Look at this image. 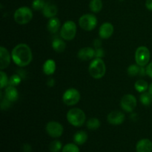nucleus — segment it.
<instances>
[{
	"mask_svg": "<svg viewBox=\"0 0 152 152\" xmlns=\"http://www.w3.org/2000/svg\"><path fill=\"white\" fill-rule=\"evenodd\" d=\"M77 25L74 21H66L60 29V37L66 41L73 40L77 34Z\"/></svg>",
	"mask_w": 152,
	"mask_h": 152,
	"instance_id": "39448f33",
	"label": "nucleus"
},
{
	"mask_svg": "<svg viewBox=\"0 0 152 152\" xmlns=\"http://www.w3.org/2000/svg\"><path fill=\"white\" fill-rule=\"evenodd\" d=\"M120 1H123V0H120Z\"/></svg>",
	"mask_w": 152,
	"mask_h": 152,
	"instance_id": "a19ab883",
	"label": "nucleus"
},
{
	"mask_svg": "<svg viewBox=\"0 0 152 152\" xmlns=\"http://www.w3.org/2000/svg\"><path fill=\"white\" fill-rule=\"evenodd\" d=\"M140 71V66L138 65H129L127 69V73L130 77H135L139 75Z\"/></svg>",
	"mask_w": 152,
	"mask_h": 152,
	"instance_id": "bb28decb",
	"label": "nucleus"
},
{
	"mask_svg": "<svg viewBox=\"0 0 152 152\" xmlns=\"http://www.w3.org/2000/svg\"><path fill=\"white\" fill-rule=\"evenodd\" d=\"M22 78L18 74H15L13 75H12L11 77L9 78V83H8V86H15L16 87L17 86H19V84L22 82Z\"/></svg>",
	"mask_w": 152,
	"mask_h": 152,
	"instance_id": "cd10ccee",
	"label": "nucleus"
},
{
	"mask_svg": "<svg viewBox=\"0 0 152 152\" xmlns=\"http://www.w3.org/2000/svg\"><path fill=\"white\" fill-rule=\"evenodd\" d=\"M89 8L93 13H99L102 8V0H91L89 3Z\"/></svg>",
	"mask_w": 152,
	"mask_h": 152,
	"instance_id": "4be33fe9",
	"label": "nucleus"
},
{
	"mask_svg": "<svg viewBox=\"0 0 152 152\" xmlns=\"http://www.w3.org/2000/svg\"><path fill=\"white\" fill-rule=\"evenodd\" d=\"M148 91H149L150 94L152 95V83L149 85V87H148Z\"/></svg>",
	"mask_w": 152,
	"mask_h": 152,
	"instance_id": "ea45409f",
	"label": "nucleus"
},
{
	"mask_svg": "<svg viewBox=\"0 0 152 152\" xmlns=\"http://www.w3.org/2000/svg\"><path fill=\"white\" fill-rule=\"evenodd\" d=\"M4 96L11 102L17 100L18 97H19V94H18V91L16 88L15 86H7L4 88Z\"/></svg>",
	"mask_w": 152,
	"mask_h": 152,
	"instance_id": "dca6fc26",
	"label": "nucleus"
},
{
	"mask_svg": "<svg viewBox=\"0 0 152 152\" xmlns=\"http://www.w3.org/2000/svg\"><path fill=\"white\" fill-rule=\"evenodd\" d=\"M106 72V66L102 58H95L90 63L88 67V73L94 79L99 80L105 76Z\"/></svg>",
	"mask_w": 152,
	"mask_h": 152,
	"instance_id": "f03ea898",
	"label": "nucleus"
},
{
	"mask_svg": "<svg viewBox=\"0 0 152 152\" xmlns=\"http://www.w3.org/2000/svg\"><path fill=\"white\" fill-rule=\"evenodd\" d=\"M146 74L152 79V62L148 63L146 67Z\"/></svg>",
	"mask_w": 152,
	"mask_h": 152,
	"instance_id": "72a5a7b5",
	"label": "nucleus"
},
{
	"mask_svg": "<svg viewBox=\"0 0 152 152\" xmlns=\"http://www.w3.org/2000/svg\"><path fill=\"white\" fill-rule=\"evenodd\" d=\"M145 7L148 10L152 11V0H146L145 1Z\"/></svg>",
	"mask_w": 152,
	"mask_h": 152,
	"instance_id": "4c0bfd02",
	"label": "nucleus"
},
{
	"mask_svg": "<svg viewBox=\"0 0 152 152\" xmlns=\"http://www.w3.org/2000/svg\"><path fill=\"white\" fill-rule=\"evenodd\" d=\"M60 20L56 17L50 18L47 24V29L50 34H55L59 31L60 28Z\"/></svg>",
	"mask_w": 152,
	"mask_h": 152,
	"instance_id": "a211bd4d",
	"label": "nucleus"
},
{
	"mask_svg": "<svg viewBox=\"0 0 152 152\" xmlns=\"http://www.w3.org/2000/svg\"><path fill=\"white\" fill-rule=\"evenodd\" d=\"M52 48L57 53H62L66 48V44L63 39L56 38L52 42Z\"/></svg>",
	"mask_w": 152,
	"mask_h": 152,
	"instance_id": "412c9836",
	"label": "nucleus"
},
{
	"mask_svg": "<svg viewBox=\"0 0 152 152\" xmlns=\"http://www.w3.org/2000/svg\"><path fill=\"white\" fill-rule=\"evenodd\" d=\"M114 28L110 22H104L101 25L99 29V37L102 39H107L113 35Z\"/></svg>",
	"mask_w": 152,
	"mask_h": 152,
	"instance_id": "f8f14e48",
	"label": "nucleus"
},
{
	"mask_svg": "<svg viewBox=\"0 0 152 152\" xmlns=\"http://www.w3.org/2000/svg\"><path fill=\"white\" fill-rule=\"evenodd\" d=\"M140 101L143 105L148 106L152 102V95L149 91H145L143 93H141L140 96Z\"/></svg>",
	"mask_w": 152,
	"mask_h": 152,
	"instance_id": "b1692460",
	"label": "nucleus"
},
{
	"mask_svg": "<svg viewBox=\"0 0 152 152\" xmlns=\"http://www.w3.org/2000/svg\"><path fill=\"white\" fill-rule=\"evenodd\" d=\"M9 78L7 77V74L1 70L0 71V85H1V89L4 88L8 86Z\"/></svg>",
	"mask_w": 152,
	"mask_h": 152,
	"instance_id": "c85d7f7f",
	"label": "nucleus"
},
{
	"mask_svg": "<svg viewBox=\"0 0 152 152\" xmlns=\"http://www.w3.org/2000/svg\"><path fill=\"white\" fill-rule=\"evenodd\" d=\"M150 51L145 46H140L135 51L134 58L137 65L141 67L146 66L150 61Z\"/></svg>",
	"mask_w": 152,
	"mask_h": 152,
	"instance_id": "423d86ee",
	"label": "nucleus"
},
{
	"mask_svg": "<svg viewBox=\"0 0 152 152\" xmlns=\"http://www.w3.org/2000/svg\"><path fill=\"white\" fill-rule=\"evenodd\" d=\"M93 45L94 46V48H101V45H102V41H101V39H96L94 40Z\"/></svg>",
	"mask_w": 152,
	"mask_h": 152,
	"instance_id": "f704fd0d",
	"label": "nucleus"
},
{
	"mask_svg": "<svg viewBox=\"0 0 152 152\" xmlns=\"http://www.w3.org/2000/svg\"><path fill=\"white\" fill-rule=\"evenodd\" d=\"M137 105V101L134 95L128 94L124 95L120 100V106L124 111L130 113L134 111Z\"/></svg>",
	"mask_w": 152,
	"mask_h": 152,
	"instance_id": "1a4fd4ad",
	"label": "nucleus"
},
{
	"mask_svg": "<svg viewBox=\"0 0 152 152\" xmlns=\"http://www.w3.org/2000/svg\"><path fill=\"white\" fill-rule=\"evenodd\" d=\"M62 144L59 140H53L49 145V150L50 152H59L62 149Z\"/></svg>",
	"mask_w": 152,
	"mask_h": 152,
	"instance_id": "a878e982",
	"label": "nucleus"
},
{
	"mask_svg": "<svg viewBox=\"0 0 152 152\" xmlns=\"http://www.w3.org/2000/svg\"><path fill=\"white\" fill-rule=\"evenodd\" d=\"M11 55L10 54L7 49L1 46L0 47V69L4 70L7 68L10 64L11 61Z\"/></svg>",
	"mask_w": 152,
	"mask_h": 152,
	"instance_id": "ddd939ff",
	"label": "nucleus"
},
{
	"mask_svg": "<svg viewBox=\"0 0 152 152\" xmlns=\"http://www.w3.org/2000/svg\"><path fill=\"white\" fill-rule=\"evenodd\" d=\"M86 115L84 111L78 108H73L67 113V120L74 127H81L86 123Z\"/></svg>",
	"mask_w": 152,
	"mask_h": 152,
	"instance_id": "7ed1b4c3",
	"label": "nucleus"
},
{
	"mask_svg": "<svg viewBox=\"0 0 152 152\" xmlns=\"http://www.w3.org/2000/svg\"><path fill=\"white\" fill-rule=\"evenodd\" d=\"M105 56V51L102 48H98L95 50V58H102Z\"/></svg>",
	"mask_w": 152,
	"mask_h": 152,
	"instance_id": "473e14b6",
	"label": "nucleus"
},
{
	"mask_svg": "<svg viewBox=\"0 0 152 152\" xmlns=\"http://www.w3.org/2000/svg\"><path fill=\"white\" fill-rule=\"evenodd\" d=\"M79 25L82 29L86 31H93L97 25V19L94 14L86 13L80 16Z\"/></svg>",
	"mask_w": 152,
	"mask_h": 152,
	"instance_id": "0eeeda50",
	"label": "nucleus"
},
{
	"mask_svg": "<svg viewBox=\"0 0 152 152\" xmlns=\"http://www.w3.org/2000/svg\"><path fill=\"white\" fill-rule=\"evenodd\" d=\"M16 74H19V75L20 76V77H22V79L25 78V77H26V76H27L26 71H24L23 69H19V70H18V71H16Z\"/></svg>",
	"mask_w": 152,
	"mask_h": 152,
	"instance_id": "c9c22d12",
	"label": "nucleus"
},
{
	"mask_svg": "<svg viewBox=\"0 0 152 152\" xmlns=\"http://www.w3.org/2000/svg\"><path fill=\"white\" fill-rule=\"evenodd\" d=\"M125 114L122 111H113L107 117V120L108 123L113 126H119L123 123L125 121Z\"/></svg>",
	"mask_w": 152,
	"mask_h": 152,
	"instance_id": "9b49d317",
	"label": "nucleus"
},
{
	"mask_svg": "<svg viewBox=\"0 0 152 152\" xmlns=\"http://www.w3.org/2000/svg\"><path fill=\"white\" fill-rule=\"evenodd\" d=\"M56 62L53 59H48L43 64V72H44L45 74H46L48 76H50L54 74L55 71H56Z\"/></svg>",
	"mask_w": 152,
	"mask_h": 152,
	"instance_id": "6ab92c4d",
	"label": "nucleus"
},
{
	"mask_svg": "<svg viewBox=\"0 0 152 152\" xmlns=\"http://www.w3.org/2000/svg\"><path fill=\"white\" fill-rule=\"evenodd\" d=\"M88 138V134L85 131H78L74 135V142L77 145H81L86 143Z\"/></svg>",
	"mask_w": 152,
	"mask_h": 152,
	"instance_id": "aec40b11",
	"label": "nucleus"
},
{
	"mask_svg": "<svg viewBox=\"0 0 152 152\" xmlns=\"http://www.w3.org/2000/svg\"><path fill=\"white\" fill-rule=\"evenodd\" d=\"M58 13V8L57 6L53 2L50 1H48L46 2L44 8L42 10V14L45 18H50L55 17Z\"/></svg>",
	"mask_w": 152,
	"mask_h": 152,
	"instance_id": "2eb2a0df",
	"label": "nucleus"
},
{
	"mask_svg": "<svg viewBox=\"0 0 152 152\" xmlns=\"http://www.w3.org/2000/svg\"><path fill=\"white\" fill-rule=\"evenodd\" d=\"M86 126L89 130H96L100 127V122L96 117H91L86 122Z\"/></svg>",
	"mask_w": 152,
	"mask_h": 152,
	"instance_id": "393cba45",
	"label": "nucleus"
},
{
	"mask_svg": "<svg viewBox=\"0 0 152 152\" xmlns=\"http://www.w3.org/2000/svg\"><path fill=\"white\" fill-rule=\"evenodd\" d=\"M47 85L49 86V87H53L55 85V80L52 77L49 78L47 81Z\"/></svg>",
	"mask_w": 152,
	"mask_h": 152,
	"instance_id": "58836bf2",
	"label": "nucleus"
},
{
	"mask_svg": "<svg viewBox=\"0 0 152 152\" xmlns=\"http://www.w3.org/2000/svg\"><path fill=\"white\" fill-rule=\"evenodd\" d=\"M1 110H7L10 107L11 102L6 99L4 96H2V92L1 91Z\"/></svg>",
	"mask_w": 152,
	"mask_h": 152,
	"instance_id": "2f4dec72",
	"label": "nucleus"
},
{
	"mask_svg": "<svg viewBox=\"0 0 152 152\" xmlns=\"http://www.w3.org/2000/svg\"><path fill=\"white\" fill-rule=\"evenodd\" d=\"M22 149H23L24 152H31V146L28 143L24 144L23 147H22Z\"/></svg>",
	"mask_w": 152,
	"mask_h": 152,
	"instance_id": "e433bc0d",
	"label": "nucleus"
},
{
	"mask_svg": "<svg viewBox=\"0 0 152 152\" xmlns=\"http://www.w3.org/2000/svg\"><path fill=\"white\" fill-rule=\"evenodd\" d=\"M62 152H80V148L76 143H68L63 146Z\"/></svg>",
	"mask_w": 152,
	"mask_h": 152,
	"instance_id": "c756f323",
	"label": "nucleus"
},
{
	"mask_svg": "<svg viewBox=\"0 0 152 152\" xmlns=\"http://www.w3.org/2000/svg\"><path fill=\"white\" fill-rule=\"evenodd\" d=\"M11 56L13 62L20 68L28 66L33 59L31 48L25 43H20L15 46L12 50Z\"/></svg>",
	"mask_w": 152,
	"mask_h": 152,
	"instance_id": "f257e3e1",
	"label": "nucleus"
},
{
	"mask_svg": "<svg viewBox=\"0 0 152 152\" xmlns=\"http://www.w3.org/2000/svg\"><path fill=\"white\" fill-rule=\"evenodd\" d=\"M77 56L81 61H89L95 57V50L91 47H85L80 49Z\"/></svg>",
	"mask_w": 152,
	"mask_h": 152,
	"instance_id": "4468645a",
	"label": "nucleus"
},
{
	"mask_svg": "<svg viewBox=\"0 0 152 152\" xmlns=\"http://www.w3.org/2000/svg\"><path fill=\"white\" fill-rule=\"evenodd\" d=\"M80 93L77 89L71 88L64 92L62 95V101L68 106H73L78 103L80 100Z\"/></svg>",
	"mask_w": 152,
	"mask_h": 152,
	"instance_id": "6e6552de",
	"label": "nucleus"
},
{
	"mask_svg": "<svg viewBox=\"0 0 152 152\" xmlns=\"http://www.w3.org/2000/svg\"><path fill=\"white\" fill-rule=\"evenodd\" d=\"M15 22L21 25L29 23L33 18V12L28 7H21L16 9L13 15Z\"/></svg>",
	"mask_w": 152,
	"mask_h": 152,
	"instance_id": "20e7f679",
	"label": "nucleus"
},
{
	"mask_svg": "<svg viewBox=\"0 0 152 152\" xmlns=\"http://www.w3.org/2000/svg\"><path fill=\"white\" fill-rule=\"evenodd\" d=\"M148 84L145 80H139L135 83L134 88L135 90L137 91L139 93H143L146 91L147 89H148Z\"/></svg>",
	"mask_w": 152,
	"mask_h": 152,
	"instance_id": "5701e85b",
	"label": "nucleus"
},
{
	"mask_svg": "<svg viewBox=\"0 0 152 152\" xmlns=\"http://www.w3.org/2000/svg\"><path fill=\"white\" fill-rule=\"evenodd\" d=\"M45 131L48 134L53 138L60 137L64 132V128L61 123L56 121H50L47 123Z\"/></svg>",
	"mask_w": 152,
	"mask_h": 152,
	"instance_id": "9d476101",
	"label": "nucleus"
},
{
	"mask_svg": "<svg viewBox=\"0 0 152 152\" xmlns=\"http://www.w3.org/2000/svg\"><path fill=\"white\" fill-rule=\"evenodd\" d=\"M137 152H151L152 142L148 139H142L136 145Z\"/></svg>",
	"mask_w": 152,
	"mask_h": 152,
	"instance_id": "f3484780",
	"label": "nucleus"
},
{
	"mask_svg": "<svg viewBox=\"0 0 152 152\" xmlns=\"http://www.w3.org/2000/svg\"><path fill=\"white\" fill-rule=\"evenodd\" d=\"M46 2L45 0H34L32 2V7L34 10H42L45 5Z\"/></svg>",
	"mask_w": 152,
	"mask_h": 152,
	"instance_id": "7c9ffc66",
	"label": "nucleus"
}]
</instances>
